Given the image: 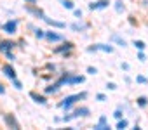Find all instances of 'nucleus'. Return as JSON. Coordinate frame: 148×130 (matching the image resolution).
<instances>
[{
	"label": "nucleus",
	"instance_id": "1",
	"mask_svg": "<svg viewBox=\"0 0 148 130\" xmlns=\"http://www.w3.org/2000/svg\"><path fill=\"white\" fill-rule=\"evenodd\" d=\"M87 97V92H80V94H73V95H66L61 102H59V108H63L66 113L73 108V104H75L77 101H82V99H86Z\"/></svg>",
	"mask_w": 148,
	"mask_h": 130
},
{
	"label": "nucleus",
	"instance_id": "2",
	"mask_svg": "<svg viewBox=\"0 0 148 130\" xmlns=\"http://www.w3.org/2000/svg\"><path fill=\"white\" fill-rule=\"evenodd\" d=\"M2 30L5 35H16L18 33V19H9L2 24Z\"/></svg>",
	"mask_w": 148,
	"mask_h": 130
},
{
	"label": "nucleus",
	"instance_id": "3",
	"mask_svg": "<svg viewBox=\"0 0 148 130\" xmlns=\"http://www.w3.org/2000/svg\"><path fill=\"white\" fill-rule=\"evenodd\" d=\"M96 50H101V52L112 54V52H113V47H112V45H106V43H96V45L87 47V52H96Z\"/></svg>",
	"mask_w": 148,
	"mask_h": 130
},
{
	"label": "nucleus",
	"instance_id": "4",
	"mask_svg": "<svg viewBox=\"0 0 148 130\" xmlns=\"http://www.w3.org/2000/svg\"><path fill=\"white\" fill-rule=\"evenodd\" d=\"M14 47H18V43L12 42V40H0V52H2V54L11 52Z\"/></svg>",
	"mask_w": 148,
	"mask_h": 130
},
{
	"label": "nucleus",
	"instance_id": "5",
	"mask_svg": "<svg viewBox=\"0 0 148 130\" xmlns=\"http://www.w3.org/2000/svg\"><path fill=\"white\" fill-rule=\"evenodd\" d=\"M45 40H47V42H51V43H56V42H64V35L56 33V31H45Z\"/></svg>",
	"mask_w": 148,
	"mask_h": 130
},
{
	"label": "nucleus",
	"instance_id": "6",
	"mask_svg": "<svg viewBox=\"0 0 148 130\" xmlns=\"http://www.w3.org/2000/svg\"><path fill=\"white\" fill-rule=\"evenodd\" d=\"M33 5V4H32ZM32 5H28V7H25V11L28 12V14H32V16H35V18H38V19H44L45 18V14H44V11L42 9H37V7H32Z\"/></svg>",
	"mask_w": 148,
	"mask_h": 130
},
{
	"label": "nucleus",
	"instance_id": "7",
	"mask_svg": "<svg viewBox=\"0 0 148 130\" xmlns=\"http://www.w3.org/2000/svg\"><path fill=\"white\" fill-rule=\"evenodd\" d=\"M4 121H5V125L11 127V128H19V121L16 120L14 114H4Z\"/></svg>",
	"mask_w": 148,
	"mask_h": 130
},
{
	"label": "nucleus",
	"instance_id": "8",
	"mask_svg": "<svg viewBox=\"0 0 148 130\" xmlns=\"http://www.w3.org/2000/svg\"><path fill=\"white\" fill-rule=\"evenodd\" d=\"M91 114V109L87 106H82V108H77L75 111H73L71 118H82V116H89Z\"/></svg>",
	"mask_w": 148,
	"mask_h": 130
},
{
	"label": "nucleus",
	"instance_id": "9",
	"mask_svg": "<svg viewBox=\"0 0 148 130\" xmlns=\"http://www.w3.org/2000/svg\"><path fill=\"white\" fill-rule=\"evenodd\" d=\"M108 5H110V0H98V2L89 4V9L91 11H98V9H106Z\"/></svg>",
	"mask_w": 148,
	"mask_h": 130
},
{
	"label": "nucleus",
	"instance_id": "10",
	"mask_svg": "<svg viewBox=\"0 0 148 130\" xmlns=\"http://www.w3.org/2000/svg\"><path fill=\"white\" fill-rule=\"evenodd\" d=\"M2 73H4L9 80H14V78H16V70L11 66V64H4V66H2Z\"/></svg>",
	"mask_w": 148,
	"mask_h": 130
},
{
	"label": "nucleus",
	"instance_id": "11",
	"mask_svg": "<svg viewBox=\"0 0 148 130\" xmlns=\"http://www.w3.org/2000/svg\"><path fill=\"white\" fill-rule=\"evenodd\" d=\"M71 49H73V43H71V42H63V45H61V47H56L54 52H56V54H68Z\"/></svg>",
	"mask_w": 148,
	"mask_h": 130
},
{
	"label": "nucleus",
	"instance_id": "12",
	"mask_svg": "<svg viewBox=\"0 0 148 130\" xmlns=\"http://www.w3.org/2000/svg\"><path fill=\"white\" fill-rule=\"evenodd\" d=\"M94 128H98V130H108V128H110V127H108V120H106L105 114L99 116V120H98V123L94 125Z\"/></svg>",
	"mask_w": 148,
	"mask_h": 130
},
{
	"label": "nucleus",
	"instance_id": "13",
	"mask_svg": "<svg viewBox=\"0 0 148 130\" xmlns=\"http://www.w3.org/2000/svg\"><path fill=\"white\" fill-rule=\"evenodd\" d=\"M44 21L49 24V26H52V28H59V30H63V28H66V24L64 23H61V21H56V19H51V18H44Z\"/></svg>",
	"mask_w": 148,
	"mask_h": 130
},
{
	"label": "nucleus",
	"instance_id": "14",
	"mask_svg": "<svg viewBox=\"0 0 148 130\" xmlns=\"http://www.w3.org/2000/svg\"><path fill=\"white\" fill-rule=\"evenodd\" d=\"M59 89H61V87H59V83L56 82V83H52V85L45 87V89H44V94H45V95H51V94H56Z\"/></svg>",
	"mask_w": 148,
	"mask_h": 130
},
{
	"label": "nucleus",
	"instance_id": "15",
	"mask_svg": "<svg viewBox=\"0 0 148 130\" xmlns=\"http://www.w3.org/2000/svg\"><path fill=\"white\" fill-rule=\"evenodd\" d=\"M30 97H32L37 104H45V102H47L45 95H40V94H37V92H30Z\"/></svg>",
	"mask_w": 148,
	"mask_h": 130
},
{
	"label": "nucleus",
	"instance_id": "16",
	"mask_svg": "<svg viewBox=\"0 0 148 130\" xmlns=\"http://www.w3.org/2000/svg\"><path fill=\"white\" fill-rule=\"evenodd\" d=\"M70 28L79 33V31H86L89 28V24H86V23H73V24H70Z\"/></svg>",
	"mask_w": 148,
	"mask_h": 130
},
{
	"label": "nucleus",
	"instance_id": "17",
	"mask_svg": "<svg viewBox=\"0 0 148 130\" xmlns=\"http://www.w3.org/2000/svg\"><path fill=\"white\" fill-rule=\"evenodd\" d=\"M136 104H138L139 108H146V106H148V97H145V95H139V97L136 99Z\"/></svg>",
	"mask_w": 148,
	"mask_h": 130
},
{
	"label": "nucleus",
	"instance_id": "18",
	"mask_svg": "<svg viewBox=\"0 0 148 130\" xmlns=\"http://www.w3.org/2000/svg\"><path fill=\"white\" fill-rule=\"evenodd\" d=\"M112 42H117L120 47H125V45H127V43H125V40H124V38H120L119 35H112Z\"/></svg>",
	"mask_w": 148,
	"mask_h": 130
},
{
	"label": "nucleus",
	"instance_id": "19",
	"mask_svg": "<svg viewBox=\"0 0 148 130\" xmlns=\"http://www.w3.org/2000/svg\"><path fill=\"white\" fill-rule=\"evenodd\" d=\"M59 2H61V5L64 7V9H75V7H73V2H71V0H59Z\"/></svg>",
	"mask_w": 148,
	"mask_h": 130
},
{
	"label": "nucleus",
	"instance_id": "20",
	"mask_svg": "<svg viewBox=\"0 0 148 130\" xmlns=\"http://www.w3.org/2000/svg\"><path fill=\"white\" fill-rule=\"evenodd\" d=\"M132 45H134V47H136L138 50H145V47H146L143 40H134V43H132Z\"/></svg>",
	"mask_w": 148,
	"mask_h": 130
},
{
	"label": "nucleus",
	"instance_id": "21",
	"mask_svg": "<svg viewBox=\"0 0 148 130\" xmlns=\"http://www.w3.org/2000/svg\"><path fill=\"white\" fill-rule=\"evenodd\" d=\"M35 37L40 40V38H45V30H40V28H35Z\"/></svg>",
	"mask_w": 148,
	"mask_h": 130
},
{
	"label": "nucleus",
	"instance_id": "22",
	"mask_svg": "<svg viewBox=\"0 0 148 130\" xmlns=\"http://www.w3.org/2000/svg\"><path fill=\"white\" fill-rule=\"evenodd\" d=\"M115 11L120 14V12H124V4H122V0H117L115 2Z\"/></svg>",
	"mask_w": 148,
	"mask_h": 130
},
{
	"label": "nucleus",
	"instance_id": "23",
	"mask_svg": "<svg viewBox=\"0 0 148 130\" xmlns=\"http://www.w3.org/2000/svg\"><path fill=\"white\" fill-rule=\"evenodd\" d=\"M113 116H115L117 120H120V118L124 116V109H122V108H117V109L113 111Z\"/></svg>",
	"mask_w": 148,
	"mask_h": 130
},
{
	"label": "nucleus",
	"instance_id": "24",
	"mask_svg": "<svg viewBox=\"0 0 148 130\" xmlns=\"http://www.w3.org/2000/svg\"><path fill=\"white\" fill-rule=\"evenodd\" d=\"M127 125H129V123H127V120H124V118H120V120L117 121V128H120V130H122V128H125Z\"/></svg>",
	"mask_w": 148,
	"mask_h": 130
},
{
	"label": "nucleus",
	"instance_id": "25",
	"mask_svg": "<svg viewBox=\"0 0 148 130\" xmlns=\"http://www.w3.org/2000/svg\"><path fill=\"white\" fill-rule=\"evenodd\" d=\"M73 16H75L77 19H82V16H84V12H82L80 9H73Z\"/></svg>",
	"mask_w": 148,
	"mask_h": 130
},
{
	"label": "nucleus",
	"instance_id": "26",
	"mask_svg": "<svg viewBox=\"0 0 148 130\" xmlns=\"http://www.w3.org/2000/svg\"><path fill=\"white\" fill-rule=\"evenodd\" d=\"M11 82H12V85H14L18 90H21V89H23V85H21V82H19L18 78H14V80H11Z\"/></svg>",
	"mask_w": 148,
	"mask_h": 130
},
{
	"label": "nucleus",
	"instance_id": "27",
	"mask_svg": "<svg viewBox=\"0 0 148 130\" xmlns=\"http://www.w3.org/2000/svg\"><path fill=\"white\" fill-rule=\"evenodd\" d=\"M5 57H7V59H9L11 62H12V61H16V57H14V54H12V50H11V52H7V54H5Z\"/></svg>",
	"mask_w": 148,
	"mask_h": 130
},
{
	"label": "nucleus",
	"instance_id": "28",
	"mask_svg": "<svg viewBox=\"0 0 148 130\" xmlns=\"http://www.w3.org/2000/svg\"><path fill=\"white\" fill-rule=\"evenodd\" d=\"M87 73H89V75H96V73H98V70H96L94 66H89V68H87Z\"/></svg>",
	"mask_w": 148,
	"mask_h": 130
},
{
	"label": "nucleus",
	"instance_id": "29",
	"mask_svg": "<svg viewBox=\"0 0 148 130\" xmlns=\"http://www.w3.org/2000/svg\"><path fill=\"white\" fill-rule=\"evenodd\" d=\"M136 82H138V83H146L148 80H146L145 77H141V75H139V77H136Z\"/></svg>",
	"mask_w": 148,
	"mask_h": 130
},
{
	"label": "nucleus",
	"instance_id": "30",
	"mask_svg": "<svg viewBox=\"0 0 148 130\" xmlns=\"http://www.w3.org/2000/svg\"><path fill=\"white\" fill-rule=\"evenodd\" d=\"M96 99H98L99 102H105V101H106V95H105V94H98V95H96Z\"/></svg>",
	"mask_w": 148,
	"mask_h": 130
},
{
	"label": "nucleus",
	"instance_id": "31",
	"mask_svg": "<svg viewBox=\"0 0 148 130\" xmlns=\"http://www.w3.org/2000/svg\"><path fill=\"white\" fill-rule=\"evenodd\" d=\"M106 89H110V90H115V89H117V85H115L113 82H110V83H106Z\"/></svg>",
	"mask_w": 148,
	"mask_h": 130
},
{
	"label": "nucleus",
	"instance_id": "32",
	"mask_svg": "<svg viewBox=\"0 0 148 130\" xmlns=\"http://www.w3.org/2000/svg\"><path fill=\"white\" fill-rule=\"evenodd\" d=\"M120 66H122V70H124V71H129V62H122Z\"/></svg>",
	"mask_w": 148,
	"mask_h": 130
},
{
	"label": "nucleus",
	"instance_id": "33",
	"mask_svg": "<svg viewBox=\"0 0 148 130\" xmlns=\"http://www.w3.org/2000/svg\"><path fill=\"white\" fill-rule=\"evenodd\" d=\"M4 94H5V87L0 83V95H4Z\"/></svg>",
	"mask_w": 148,
	"mask_h": 130
},
{
	"label": "nucleus",
	"instance_id": "34",
	"mask_svg": "<svg viewBox=\"0 0 148 130\" xmlns=\"http://www.w3.org/2000/svg\"><path fill=\"white\" fill-rule=\"evenodd\" d=\"M138 59H139V61H145V54H143V50L138 54Z\"/></svg>",
	"mask_w": 148,
	"mask_h": 130
},
{
	"label": "nucleus",
	"instance_id": "35",
	"mask_svg": "<svg viewBox=\"0 0 148 130\" xmlns=\"http://www.w3.org/2000/svg\"><path fill=\"white\" fill-rule=\"evenodd\" d=\"M26 2H28V4H35V2H37V0H26Z\"/></svg>",
	"mask_w": 148,
	"mask_h": 130
},
{
	"label": "nucleus",
	"instance_id": "36",
	"mask_svg": "<svg viewBox=\"0 0 148 130\" xmlns=\"http://www.w3.org/2000/svg\"><path fill=\"white\" fill-rule=\"evenodd\" d=\"M0 28H2V26H0Z\"/></svg>",
	"mask_w": 148,
	"mask_h": 130
}]
</instances>
